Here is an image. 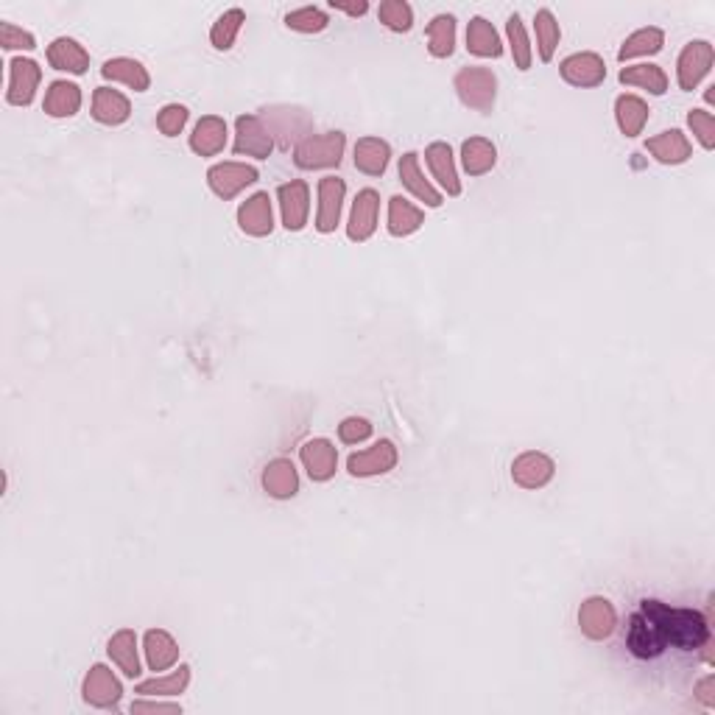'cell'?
Returning <instances> with one entry per match:
<instances>
[{"label": "cell", "instance_id": "obj_47", "mask_svg": "<svg viewBox=\"0 0 715 715\" xmlns=\"http://www.w3.org/2000/svg\"><path fill=\"white\" fill-rule=\"evenodd\" d=\"M0 48L3 51H34L37 48V37L26 31V28L14 26V23H0Z\"/></svg>", "mask_w": 715, "mask_h": 715}, {"label": "cell", "instance_id": "obj_17", "mask_svg": "<svg viewBox=\"0 0 715 715\" xmlns=\"http://www.w3.org/2000/svg\"><path fill=\"white\" fill-rule=\"evenodd\" d=\"M559 73H562V79H565L570 87L590 90V87L604 84V79H607V65H604V59L593 54V51H581V54H570L567 59H562Z\"/></svg>", "mask_w": 715, "mask_h": 715}, {"label": "cell", "instance_id": "obj_43", "mask_svg": "<svg viewBox=\"0 0 715 715\" xmlns=\"http://www.w3.org/2000/svg\"><path fill=\"white\" fill-rule=\"evenodd\" d=\"M285 26L299 34H322L324 28L330 26V17L316 6H302V9L285 14Z\"/></svg>", "mask_w": 715, "mask_h": 715}, {"label": "cell", "instance_id": "obj_16", "mask_svg": "<svg viewBox=\"0 0 715 715\" xmlns=\"http://www.w3.org/2000/svg\"><path fill=\"white\" fill-rule=\"evenodd\" d=\"M42 81V68L34 59L17 56L9 62V90H6V101L12 107H28L37 95V87Z\"/></svg>", "mask_w": 715, "mask_h": 715}, {"label": "cell", "instance_id": "obj_34", "mask_svg": "<svg viewBox=\"0 0 715 715\" xmlns=\"http://www.w3.org/2000/svg\"><path fill=\"white\" fill-rule=\"evenodd\" d=\"M461 165L470 176H484L498 165V149L486 137H470L461 143Z\"/></svg>", "mask_w": 715, "mask_h": 715}, {"label": "cell", "instance_id": "obj_37", "mask_svg": "<svg viewBox=\"0 0 715 715\" xmlns=\"http://www.w3.org/2000/svg\"><path fill=\"white\" fill-rule=\"evenodd\" d=\"M190 685V665H179L176 671H171V674H160L154 676V679H146V682H140L135 688V693H140V696H165V699H174V696H182L185 690H188Z\"/></svg>", "mask_w": 715, "mask_h": 715}, {"label": "cell", "instance_id": "obj_10", "mask_svg": "<svg viewBox=\"0 0 715 715\" xmlns=\"http://www.w3.org/2000/svg\"><path fill=\"white\" fill-rule=\"evenodd\" d=\"M579 629L581 635L587 637V640H595V643L609 640V637L615 635V629H618V612L612 607V601L604 598V595L587 598L579 607Z\"/></svg>", "mask_w": 715, "mask_h": 715}, {"label": "cell", "instance_id": "obj_2", "mask_svg": "<svg viewBox=\"0 0 715 715\" xmlns=\"http://www.w3.org/2000/svg\"><path fill=\"white\" fill-rule=\"evenodd\" d=\"M347 149V135L344 132H324V135H311L302 140L294 149V165L302 171H327L338 168L344 160Z\"/></svg>", "mask_w": 715, "mask_h": 715}, {"label": "cell", "instance_id": "obj_15", "mask_svg": "<svg viewBox=\"0 0 715 715\" xmlns=\"http://www.w3.org/2000/svg\"><path fill=\"white\" fill-rule=\"evenodd\" d=\"M556 464L551 456H545L540 450H526L512 461V481L520 489H542L554 481Z\"/></svg>", "mask_w": 715, "mask_h": 715}, {"label": "cell", "instance_id": "obj_6", "mask_svg": "<svg viewBox=\"0 0 715 715\" xmlns=\"http://www.w3.org/2000/svg\"><path fill=\"white\" fill-rule=\"evenodd\" d=\"M715 62V48L707 40H693L682 48V54L676 59V84L679 90L693 93L699 84L704 81V76L713 70Z\"/></svg>", "mask_w": 715, "mask_h": 715}, {"label": "cell", "instance_id": "obj_20", "mask_svg": "<svg viewBox=\"0 0 715 715\" xmlns=\"http://www.w3.org/2000/svg\"><path fill=\"white\" fill-rule=\"evenodd\" d=\"M299 459H302V467L308 470V478L316 484L330 481L338 470V450L330 439H308L299 447Z\"/></svg>", "mask_w": 715, "mask_h": 715}, {"label": "cell", "instance_id": "obj_28", "mask_svg": "<svg viewBox=\"0 0 715 715\" xmlns=\"http://www.w3.org/2000/svg\"><path fill=\"white\" fill-rule=\"evenodd\" d=\"M93 118L104 126H121L132 118V104L121 90L98 87L93 93Z\"/></svg>", "mask_w": 715, "mask_h": 715}, {"label": "cell", "instance_id": "obj_19", "mask_svg": "<svg viewBox=\"0 0 715 715\" xmlns=\"http://www.w3.org/2000/svg\"><path fill=\"white\" fill-rule=\"evenodd\" d=\"M238 227L252 238H266L274 232V207H271V196L266 190H257L246 202H241Z\"/></svg>", "mask_w": 715, "mask_h": 715}, {"label": "cell", "instance_id": "obj_46", "mask_svg": "<svg viewBox=\"0 0 715 715\" xmlns=\"http://www.w3.org/2000/svg\"><path fill=\"white\" fill-rule=\"evenodd\" d=\"M688 126L690 132H693V137L702 143L704 151H713L715 149V121H713V112H707V109H690L688 112Z\"/></svg>", "mask_w": 715, "mask_h": 715}, {"label": "cell", "instance_id": "obj_13", "mask_svg": "<svg viewBox=\"0 0 715 715\" xmlns=\"http://www.w3.org/2000/svg\"><path fill=\"white\" fill-rule=\"evenodd\" d=\"M380 216V193L375 188L358 190L352 202L350 221H347V238L352 243H366L378 230Z\"/></svg>", "mask_w": 715, "mask_h": 715}, {"label": "cell", "instance_id": "obj_5", "mask_svg": "<svg viewBox=\"0 0 715 715\" xmlns=\"http://www.w3.org/2000/svg\"><path fill=\"white\" fill-rule=\"evenodd\" d=\"M713 632L710 621L696 609H668V648L679 651H702L710 646Z\"/></svg>", "mask_w": 715, "mask_h": 715}, {"label": "cell", "instance_id": "obj_51", "mask_svg": "<svg viewBox=\"0 0 715 715\" xmlns=\"http://www.w3.org/2000/svg\"><path fill=\"white\" fill-rule=\"evenodd\" d=\"M713 682H715L713 676H704L702 682H699V699H702V702L707 704V707L713 704V696H710V688H713Z\"/></svg>", "mask_w": 715, "mask_h": 715}, {"label": "cell", "instance_id": "obj_44", "mask_svg": "<svg viewBox=\"0 0 715 715\" xmlns=\"http://www.w3.org/2000/svg\"><path fill=\"white\" fill-rule=\"evenodd\" d=\"M378 17L383 26L397 34H405L414 26V9L405 0H383L378 9Z\"/></svg>", "mask_w": 715, "mask_h": 715}, {"label": "cell", "instance_id": "obj_49", "mask_svg": "<svg viewBox=\"0 0 715 715\" xmlns=\"http://www.w3.org/2000/svg\"><path fill=\"white\" fill-rule=\"evenodd\" d=\"M129 713H182V707L171 702H151V696H143L140 702H132Z\"/></svg>", "mask_w": 715, "mask_h": 715}, {"label": "cell", "instance_id": "obj_9", "mask_svg": "<svg viewBox=\"0 0 715 715\" xmlns=\"http://www.w3.org/2000/svg\"><path fill=\"white\" fill-rule=\"evenodd\" d=\"M257 176L260 174H257L255 165H246V162H218V165H213V168L207 171V185H210V190L216 193L218 199L230 202V199H235V196L243 193L249 185H255Z\"/></svg>", "mask_w": 715, "mask_h": 715}, {"label": "cell", "instance_id": "obj_31", "mask_svg": "<svg viewBox=\"0 0 715 715\" xmlns=\"http://www.w3.org/2000/svg\"><path fill=\"white\" fill-rule=\"evenodd\" d=\"M101 76L109 81H118V84H126V87L135 90V93H146V90L151 87L149 70L143 68L137 59H129V56L107 59L104 68H101Z\"/></svg>", "mask_w": 715, "mask_h": 715}, {"label": "cell", "instance_id": "obj_8", "mask_svg": "<svg viewBox=\"0 0 715 715\" xmlns=\"http://www.w3.org/2000/svg\"><path fill=\"white\" fill-rule=\"evenodd\" d=\"M397 461H400V453L392 439H380L372 447L352 453L347 459V473L352 478H378V475L392 473Z\"/></svg>", "mask_w": 715, "mask_h": 715}, {"label": "cell", "instance_id": "obj_33", "mask_svg": "<svg viewBox=\"0 0 715 715\" xmlns=\"http://www.w3.org/2000/svg\"><path fill=\"white\" fill-rule=\"evenodd\" d=\"M467 51L481 59H500L503 56V42H500L498 28L492 26L486 17H473L467 23Z\"/></svg>", "mask_w": 715, "mask_h": 715}, {"label": "cell", "instance_id": "obj_24", "mask_svg": "<svg viewBox=\"0 0 715 715\" xmlns=\"http://www.w3.org/2000/svg\"><path fill=\"white\" fill-rule=\"evenodd\" d=\"M260 484L274 500H291L299 492V473L291 459H274L263 467Z\"/></svg>", "mask_w": 715, "mask_h": 715}, {"label": "cell", "instance_id": "obj_50", "mask_svg": "<svg viewBox=\"0 0 715 715\" xmlns=\"http://www.w3.org/2000/svg\"><path fill=\"white\" fill-rule=\"evenodd\" d=\"M330 6L336 9V12H347L350 17H364L366 12H369V3L366 0H358V3H344V0H330Z\"/></svg>", "mask_w": 715, "mask_h": 715}, {"label": "cell", "instance_id": "obj_45", "mask_svg": "<svg viewBox=\"0 0 715 715\" xmlns=\"http://www.w3.org/2000/svg\"><path fill=\"white\" fill-rule=\"evenodd\" d=\"M188 118V107H182V104H165V107L157 112V129H160L165 137L182 135L185 126H188Z\"/></svg>", "mask_w": 715, "mask_h": 715}, {"label": "cell", "instance_id": "obj_21", "mask_svg": "<svg viewBox=\"0 0 715 715\" xmlns=\"http://www.w3.org/2000/svg\"><path fill=\"white\" fill-rule=\"evenodd\" d=\"M48 65L59 73H70V76H84L90 70V54L84 51V45L73 37H56L48 45Z\"/></svg>", "mask_w": 715, "mask_h": 715}, {"label": "cell", "instance_id": "obj_1", "mask_svg": "<svg viewBox=\"0 0 715 715\" xmlns=\"http://www.w3.org/2000/svg\"><path fill=\"white\" fill-rule=\"evenodd\" d=\"M626 646L637 660H654L668 648V604L646 598L632 615Z\"/></svg>", "mask_w": 715, "mask_h": 715}, {"label": "cell", "instance_id": "obj_36", "mask_svg": "<svg viewBox=\"0 0 715 715\" xmlns=\"http://www.w3.org/2000/svg\"><path fill=\"white\" fill-rule=\"evenodd\" d=\"M648 112H651V109H648V104L640 95H618V101H615V121H618L621 135H640L643 126L648 123Z\"/></svg>", "mask_w": 715, "mask_h": 715}, {"label": "cell", "instance_id": "obj_14", "mask_svg": "<svg viewBox=\"0 0 715 715\" xmlns=\"http://www.w3.org/2000/svg\"><path fill=\"white\" fill-rule=\"evenodd\" d=\"M319 210H316V230L322 235L336 232L341 224V210H344V199H347V182L338 176H324L319 179Z\"/></svg>", "mask_w": 715, "mask_h": 715}, {"label": "cell", "instance_id": "obj_27", "mask_svg": "<svg viewBox=\"0 0 715 715\" xmlns=\"http://www.w3.org/2000/svg\"><path fill=\"white\" fill-rule=\"evenodd\" d=\"M107 654H109V660L118 665V671H121L126 679H137V676L143 674V668H140V648H137V635L132 632V629H118L115 635L109 637Z\"/></svg>", "mask_w": 715, "mask_h": 715}, {"label": "cell", "instance_id": "obj_29", "mask_svg": "<svg viewBox=\"0 0 715 715\" xmlns=\"http://www.w3.org/2000/svg\"><path fill=\"white\" fill-rule=\"evenodd\" d=\"M143 654L151 671H168L179 662V643L165 629H149L143 635Z\"/></svg>", "mask_w": 715, "mask_h": 715}, {"label": "cell", "instance_id": "obj_11", "mask_svg": "<svg viewBox=\"0 0 715 715\" xmlns=\"http://www.w3.org/2000/svg\"><path fill=\"white\" fill-rule=\"evenodd\" d=\"M277 202H280L285 230H305L308 213H311V188H308V182L305 179H291V182L280 185L277 188Z\"/></svg>", "mask_w": 715, "mask_h": 715}, {"label": "cell", "instance_id": "obj_18", "mask_svg": "<svg viewBox=\"0 0 715 715\" xmlns=\"http://www.w3.org/2000/svg\"><path fill=\"white\" fill-rule=\"evenodd\" d=\"M397 174H400L403 188L408 190V193H411L417 202H422L425 207H431V210H436V207H442V204H445V196L433 188L431 182L425 179V174H422V165H419L417 151H405L403 157H400V165H397Z\"/></svg>", "mask_w": 715, "mask_h": 715}, {"label": "cell", "instance_id": "obj_4", "mask_svg": "<svg viewBox=\"0 0 715 715\" xmlns=\"http://www.w3.org/2000/svg\"><path fill=\"white\" fill-rule=\"evenodd\" d=\"M453 87L459 93L461 104L475 112H492L495 101H498V76L481 65L461 68L453 79Z\"/></svg>", "mask_w": 715, "mask_h": 715}, {"label": "cell", "instance_id": "obj_26", "mask_svg": "<svg viewBox=\"0 0 715 715\" xmlns=\"http://www.w3.org/2000/svg\"><path fill=\"white\" fill-rule=\"evenodd\" d=\"M227 146V121L221 115H204L202 121L193 126L190 135V149L199 157H216Z\"/></svg>", "mask_w": 715, "mask_h": 715}, {"label": "cell", "instance_id": "obj_23", "mask_svg": "<svg viewBox=\"0 0 715 715\" xmlns=\"http://www.w3.org/2000/svg\"><path fill=\"white\" fill-rule=\"evenodd\" d=\"M425 162L431 168L433 179L442 185L447 196H461V179H459V168H456V157H453V149L436 140L425 149Z\"/></svg>", "mask_w": 715, "mask_h": 715}, {"label": "cell", "instance_id": "obj_22", "mask_svg": "<svg viewBox=\"0 0 715 715\" xmlns=\"http://www.w3.org/2000/svg\"><path fill=\"white\" fill-rule=\"evenodd\" d=\"M646 151L662 165H685L693 157V146L682 129H668V132L648 137Z\"/></svg>", "mask_w": 715, "mask_h": 715}, {"label": "cell", "instance_id": "obj_38", "mask_svg": "<svg viewBox=\"0 0 715 715\" xmlns=\"http://www.w3.org/2000/svg\"><path fill=\"white\" fill-rule=\"evenodd\" d=\"M665 48V34L662 28H640L635 34H629L623 40L621 51H618V59L621 62H629V59H637V56H657Z\"/></svg>", "mask_w": 715, "mask_h": 715}, {"label": "cell", "instance_id": "obj_32", "mask_svg": "<svg viewBox=\"0 0 715 715\" xmlns=\"http://www.w3.org/2000/svg\"><path fill=\"white\" fill-rule=\"evenodd\" d=\"M422 224H425V213L419 210L417 204H411L405 196H392L389 199V218H386L389 235L408 238V235L422 230Z\"/></svg>", "mask_w": 715, "mask_h": 715}, {"label": "cell", "instance_id": "obj_35", "mask_svg": "<svg viewBox=\"0 0 715 715\" xmlns=\"http://www.w3.org/2000/svg\"><path fill=\"white\" fill-rule=\"evenodd\" d=\"M618 79L626 87H637V90H646L648 95H665L668 93V73L660 65H626L618 73Z\"/></svg>", "mask_w": 715, "mask_h": 715}, {"label": "cell", "instance_id": "obj_3", "mask_svg": "<svg viewBox=\"0 0 715 715\" xmlns=\"http://www.w3.org/2000/svg\"><path fill=\"white\" fill-rule=\"evenodd\" d=\"M260 121L269 129L271 140L280 143V149H297L302 140L311 137L313 129L311 115L299 107H266Z\"/></svg>", "mask_w": 715, "mask_h": 715}, {"label": "cell", "instance_id": "obj_41", "mask_svg": "<svg viewBox=\"0 0 715 715\" xmlns=\"http://www.w3.org/2000/svg\"><path fill=\"white\" fill-rule=\"evenodd\" d=\"M534 31H537V51H540L542 62H551L562 40V28L556 23V17L551 9H540L534 17Z\"/></svg>", "mask_w": 715, "mask_h": 715}, {"label": "cell", "instance_id": "obj_12", "mask_svg": "<svg viewBox=\"0 0 715 715\" xmlns=\"http://www.w3.org/2000/svg\"><path fill=\"white\" fill-rule=\"evenodd\" d=\"M271 151H274V140H271L269 129L260 121V115H238V121H235V154L269 160Z\"/></svg>", "mask_w": 715, "mask_h": 715}, {"label": "cell", "instance_id": "obj_39", "mask_svg": "<svg viewBox=\"0 0 715 715\" xmlns=\"http://www.w3.org/2000/svg\"><path fill=\"white\" fill-rule=\"evenodd\" d=\"M428 51L436 59H447L456 51V17L453 14H436L428 23Z\"/></svg>", "mask_w": 715, "mask_h": 715}, {"label": "cell", "instance_id": "obj_7", "mask_svg": "<svg viewBox=\"0 0 715 715\" xmlns=\"http://www.w3.org/2000/svg\"><path fill=\"white\" fill-rule=\"evenodd\" d=\"M81 699L95 710H115L123 699L121 679L112 674V668H107V665H93L84 676Z\"/></svg>", "mask_w": 715, "mask_h": 715}, {"label": "cell", "instance_id": "obj_40", "mask_svg": "<svg viewBox=\"0 0 715 715\" xmlns=\"http://www.w3.org/2000/svg\"><path fill=\"white\" fill-rule=\"evenodd\" d=\"M506 37H509V48H512V59L514 68L517 70H531V62H534V48H531V40H528V31L523 26V17L514 12L509 20H506Z\"/></svg>", "mask_w": 715, "mask_h": 715}, {"label": "cell", "instance_id": "obj_30", "mask_svg": "<svg viewBox=\"0 0 715 715\" xmlns=\"http://www.w3.org/2000/svg\"><path fill=\"white\" fill-rule=\"evenodd\" d=\"M42 109H45L48 118H73L81 109V87L65 79L51 81L45 101H42Z\"/></svg>", "mask_w": 715, "mask_h": 715}, {"label": "cell", "instance_id": "obj_42", "mask_svg": "<svg viewBox=\"0 0 715 715\" xmlns=\"http://www.w3.org/2000/svg\"><path fill=\"white\" fill-rule=\"evenodd\" d=\"M243 23H246V14L243 9H227V12L218 17L213 28H210V42L216 51H230L238 34H241Z\"/></svg>", "mask_w": 715, "mask_h": 715}, {"label": "cell", "instance_id": "obj_25", "mask_svg": "<svg viewBox=\"0 0 715 715\" xmlns=\"http://www.w3.org/2000/svg\"><path fill=\"white\" fill-rule=\"evenodd\" d=\"M355 168L366 176H383L392 162V146L380 137H361L352 151Z\"/></svg>", "mask_w": 715, "mask_h": 715}, {"label": "cell", "instance_id": "obj_48", "mask_svg": "<svg viewBox=\"0 0 715 715\" xmlns=\"http://www.w3.org/2000/svg\"><path fill=\"white\" fill-rule=\"evenodd\" d=\"M372 436V422L364 417H347L338 425V439L344 445H361Z\"/></svg>", "mask_w": 715, "mask_h": 715}]
</instances>
